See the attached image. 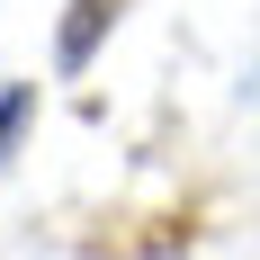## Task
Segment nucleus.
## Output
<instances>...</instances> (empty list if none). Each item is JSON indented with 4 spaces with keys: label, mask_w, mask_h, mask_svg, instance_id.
<instances>
[{
    "label": "nucleus",
    "mask_w": 260,
    "mask_h": 260,
    "mask_svg": "<svg viewBox=\"0 0 260 260\" xmlns=\"http://www.w3.org/2000/svg\"><path fill=\"white\" fill-rule=\"evenodd\" d=\"M27 117H36V90L18 81V90L0 99V161H9V144H18V126H27Z\"/></svg>",
    "instance_id": "2"
},
{
    "label": "nucleus",
    "mask_w": 260,
    "mask_h": 260,
    "mask_svg": "<svg viewBox=\"0 0 260 260\" xmlns=\"http://www.w3.org/2000/svg\"><path fill=\"white\" fill-rule=\"evenodd\" d=\"M117 18V0H72V18H63V45H54V63L63 72H81L90 54H99V27Z\"/></svg>",
    "instance_id": "1"
}]
</instances>
